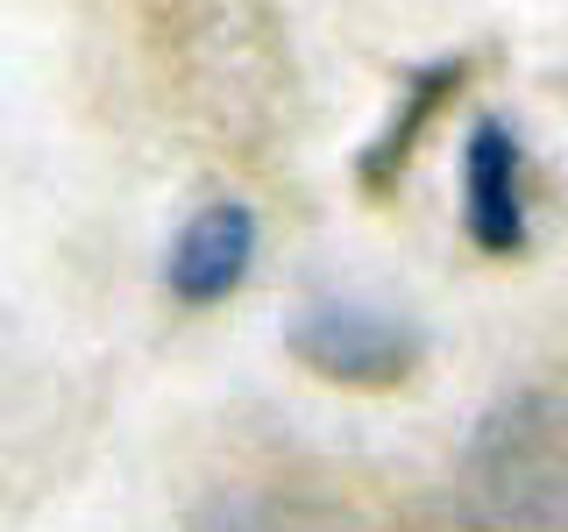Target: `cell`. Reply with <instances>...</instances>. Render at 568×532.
<instances>
[{"mask_svg": "<svg viewBox=\"0 0 568 532\" xmlns=\"http://www.w3.org/2000/svg\"><path fill=\"white\" fill-rule=\"evenodd\" d=\"M150 58L171 114L200 142L263 164L298 121V58L271 0H164Z\"/></svg>", "mask_w": 568, "mask_h": 532, "instance_id": "obj_1", "label": "cell"}, {"mask_svg": "<svg viewBox=\"0 0 568 532\" xmlns=\"http://www.w3.org/2000/svg\"><path fill=\"white\" fill-rule=\"evenodd\" d=\"M192 532H348V519L292 483H227L192 511Z\"/></svg>", "mask_w": 568, "mask_h": 532, "instance_id": "obj_6", "label": "cell"}, {"mask_svg": "<svg viewBox=\"0 0 568 532\" xmlns=\"http://www.w3.org/2000/svg\"><path fill=\"white\" fill-rule=\"evenodd\" d=\"M398 532H476L469 519H462V511L448 504V511H419V519H405Z\"/></svg>", "mask_w": 568, "mask_h": 532, "instance_id": "obj_8", "label": "cell"}, {"mask_svg": "<svg viewBox=\"0 0 568 532\" xmlns=\"http://www.w3.org/2000/svg\"><path fill=\"white\" fill-rule=\"evenodd\" d=\"M462 71H469V58H448L440 71H419V79H413V100L398 106V121H390V129L369 142V156H363V185H377V192H384V185H398V164L413 156V142H419V129H426V114H434V106L462 85Z\"/></svg>", "mask_w": 568, "mask_h": 532, "instance_id": "obj_7", "label": "cell"}, {"mask_svg": "<svg viewBox=\"0 0 568 532\" xmlns=\"http://www.w3.org/2000/svg\"><path fill=\"white\" fill-rule=\"evenodd\" d=\"M248 256H256V221H248V206L242 200H206L178 227L164 284H171L178 306H221L248 277Z\"/></svg>", "mask_w": 568, "mask_h": 532, "instance_id": "obj_4", "label": "cell"}, {"mask_svg": "<svg viewBox=\"0 0 568 532\" xmlns=\"http://www.w3.org/2000/svg\"><path fill=\"white\" fill-rule=\"evenodd\" d=\"M455 511L476 532H568V390H511L476 419Z\"/></svg>", "mask_w": 568, "mask_h": 532, "instance_id": "obj_2", "label": "cell"}, {"mask_svg": "<svg viewBox=\"0 0 568 532\" xmlns=\"http://www.w3.org/2000/svg\"><path fill=\"white\" fill-rule=\"evenodd\" d=\"M284 348L313 369V377L342 390H390L419 369V327L377 306H306L284 327Z\"/></svg>", "mask_w": 568, "mask_h": 532, "instance_id": "obj_3", "label": "cell"}, {"mask_svg": "<svg viewBox=\"0 0 568 532\" xmlns=\"http://www.w3.org/2000/svg\"><path fill=\"white\" fill-rule=\"evenodd\" d=\"M462 200H469V235L490 256H519L526 248V156L505 121H484L469 135V164H462Z\"/></svg>", "mask_w": 568, "mask_h": 532, "instance_id": "obj_5", "label": "cell"}]
</instances>
